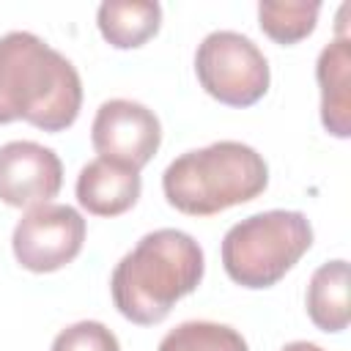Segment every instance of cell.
Returning <instances> with one entry per match:
<instances>
[{
  "mask_svg": "<svg viewBox=\"0 0 351 351\" xmlns=\"http://www.w3.org/2000/svg\"><path fill=\"white\" fill-rule=\"evenodd\" d=\"M307 315L324 332H343L351 321L348 263L343 258L318 266L307 285Z\"/></svg>",
  "mask_w": 351,
  "mask_h": 351,
  "instance_id": "obj_12",
  "label": "cell"
},
{
  "mask_svg": "<svg viewBox=\"0 0 351 351\" xmlns=\"http://www.w3.org/2000/svg\"><path fill=\"white\" fill-rule=\"evenodd\" d=\"M52 351H121L118 337L99 321H77L58 332Z\"/></svg>",
  "mask_w": 351,
  "mask_h": 351,
  "instance_id": "obj_15",
  "label": "cell"
},
{
  "mask_svg": "<svg viewBox=\"0 0 351 351\" xmlns=\"http://www.w3.org/2000/svg\"><path fill=\"white\" fill-rule=\"evenodd\" d=\"M90 143L101 159H112L132 170L145 167L162 143V123L140 101L110 99L96 110Z\"/></svg>",
  "mask_w": 351,
  "mask_h": 351,
  "instance_id": "obj_7",
  "label": "cell"
},
{
  "mask_svg": "<svg viewBox=\"0 0 351 351\" xmlns=\"http://www.w3.org/2000/svg\"><path fill=\"white\" fill-rule=\"evenodd\" d=\"M85 241V219L77 208L60 203L33 206L14 228L11 247L22 269L47 274L71 263Z\"/></svg>",
  "mask_w": 351,
  "mask_h": 351,
  "instance_id": "obj_6",
  "label": "cell"
},
{
  "mask_svg": "<svg viewBox=\"0 0 351 351\" xmlns=\"http://www.w3.org/2000/svg\"><path fill=\"white\" fill-rule=\"evenodd\" d=\"M140 170L118 165L112 159H93L77 176V200L88 214L118 217L129 211L140 197Z\"/></svg>",
  "mask_w": 351,
  "mask_h": 351,
  "instance_id": "obj_9",
  "label": "cell"
},
{
  "mask_svg": "<svg viewBox=\"0 0 351 351\" xmlns=\"http://www.w3.org/2000/svg\"><path fill=\"white\" fill-rule=\"evenodd\" d=\"M310 244L313 225L302 211H261L225 233L222 266L241 288H271L299 263Z\"/></svg>",
  "mask_w": 351,
  "mask_h": 351,
  "instance_id": "obj_4",
  "label": "cell"
},
{
  "mask_svg": "<svg viewBox=\"0 0 351 351\" xmlns=\"http://www.w3.org/2000/svg\"><path fill=\"white\" fill-rule=\"evenodd\" d=\"M321 85V121L335 137L351 134V41L346 36L326 44L315 63Z\"/></svg>",
  "mask_w": 351,
  "mask_h": 351,
  "instance_id": "obj_10",
  "label": "cell"
},
{
  "mask_svg": "<svg viewBox=\"0 0 351 351\" xmlns=\"http://www.w3.org/2000/svg\"><path fill=\"white\" fill-rule=\"evenodd\" d=\"M280 351H324V348H321V346H315V343H307V340H293V343L282 346Z\"/></svg>",
  "mask_w": 351,
  "mask_h": 351,
  "instance_id": "obj_16",
  "label": "cell"
},
{
  "mask_svg": "<svg viewBox=\"0 0 351 351\" xmlns=\"http://www.w3.org/2000/svg\"><path fill=\"white\" fill-rule=\"evenodd\" d=\"M269 186L263 156L244 143L219 140L181 154L162 173V189L173 208L189 217H211L255 200Z\"/></svg>",
  "mask_w": 351,
  "mask_h": 351,
  "instance_id": "obj_3",
  "label": "cell"
},
{
  "mask_svg": "<svg viewBox=\"0 0 351 351\" xmlns=\"http://www.w3.org/2000/svg\"><path fill=\"white\" fill-rule=\"evenodd\" d=\"M203 269V250L189 233L176 228L151 230L118 261L110 277L112 302L126 321L154 326L167 318L181 296L200 285Z\"/></svg>",
  "mask_w": 351,
  "mask_h": 351,
  "instance_id": "obj_2",
  "label": "cell"
},
{
  "mask_svg": "<svg viewBox=\"0 0 351 351\" xmlns=\"http://www.w3.org/2000/svg\"><path fill=\"white\" fill-rule=\"evenodd\" d=\"M195 71L203 90L228 107L255 104L271 80L258 44L236 30L208 33L195 52Z\"/></svg>",
  "mask_w": 351,
  "mask_h": 351,
  "instance_id": "obj_5",
  "label": "cell"
},
{
  "mask_svg": "<svg viewBox=\"0 0 351 351\" xmlns=\"http://www.w3.org/2000/svg\"><path fill=\"white\" fill-rule=\"evenodd\" d=\"M63 165L52 148L33 140L0 145V200L14 208L49 203L60 192Z\"/></svg>",
  "mask_w": 351,
  "mask_h": 351,
  "instance_id": "obj_8",
  "label": "cell"
},
{
  "mask_svg": "<svg viewBox=\"0 0 351 351\" xmlns=\"http://www.w3.org/2000/svg\"><path fill=\"white\" fill-rule=\"evenodd\" d=\"M99 33L118 49L143 47L162 25V5L151 0H107L96 11Z\"/></svg>",
  "mask_w": 351,
  "mask_h": 351,
  "instance_id": "obj_11",
  "label": "cell"
},
{
  "mask_svg": "<svg viewBox=\"0 0 351 351\" xmlns=\"http://www.w3.org/2000/svg\"><path fill=\"white\" fill-rule=\"evenodd\" d=\"M321 3L299 0H263L258 3L261 30L277 44H296L315 30Z\"/></svg>",
  "mask_w": 351,
  "mask_h": 351,
  "instance_id": "obj_13",
  "label": "cell"
},
{
  "mask_svg": "<svg viewBox=\"0 0 351 351\" xmlns=\"http://www.w3.org/2000/svg\"><path fill=\"white\" fill-rule=\"evenodd\" d=\"M156 351H250L247 340L228 324L184 321L170 329Z\"/></svg>",
  "mask_w": 351,
  "mask_h": 351,
  "instance_id": "obj_14",
  "label": "cell"
},
{
  "mask_svg": "<svg viewBox=\"0 0 351 351\" xmlns=\"http://www.w3.org/2000/svg\"><path fill=\"white\" fill-rule=\"evenodd\" d=\"M82 107V80L69 58L27 30L0 38V123L69 129Z\"/></svg>",
  "mask_w": 351,
  "mask_h": 351,
  "instance_id": "obj_1",
  "label": "cell"
}]
</instances>
